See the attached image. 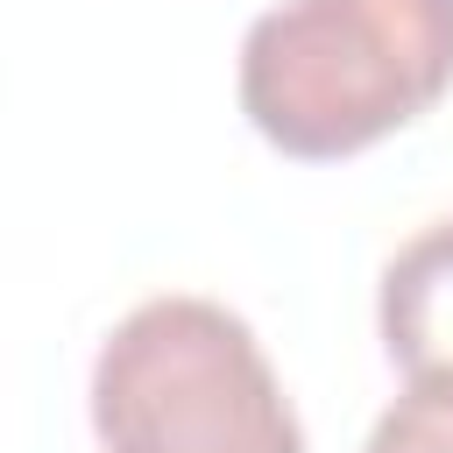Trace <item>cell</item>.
<instances>
[{
	"instance_id": "1",
	"label": "cell",
	"mask_w": 453,
	"mask_h": 453,
	"mask_svg": "<svg viewBox=\"0 0 453 453\" xmlns=\"http://www.w3.org/2000/svg\"><path fill=\"white\" fill-rule=\"evenodd\" d=\"M446 85L453 0H283L241 42V113L297 163L375 149L425 120Z\"/></svg>"
},
{
	"instance_id": "2",
	"label": "cell",
	"mask_w": 453,
	"mask_h": 453,
	"mask_svg": "<svg viewBox=\"0 0 453 453\" xmlns=\"http://www.w3.org/2000/svg\"><path fill=\"white\" fill-rule=\"evenodd\" d=\"M92 432L106 453H304L262 340L212 297H149L106 333Z\"/></svg>"
},
{
	"instance_id": "3",
	"label": "cell",
	"mask_w": 453,
	"mask_h": 453,
	"mask_svg": "<svg viewBox=\"0 0 453 453\" xmlns=\"http://www.w3.org/2000/svg\"><path fill=\"white\" fill-rule=\"evenodd\" d=\"M375 319L411 389H453V219H432L389 255Z\"/></svg>"
},
{
	"instance_id": "4",
	"label": "cell",
	"mask_w": 453,
	"mask_h": 453,
	"mask_svg": "<svg viewBox=\"0 0 453 453\" xmlns=\"http://www.w3.org/2000/svg\"><path fill=\"white\" fill-rule=\"evenodd\" d=\"M361 453H453V389H403Z\"/></svg>"
}]
</instances>
